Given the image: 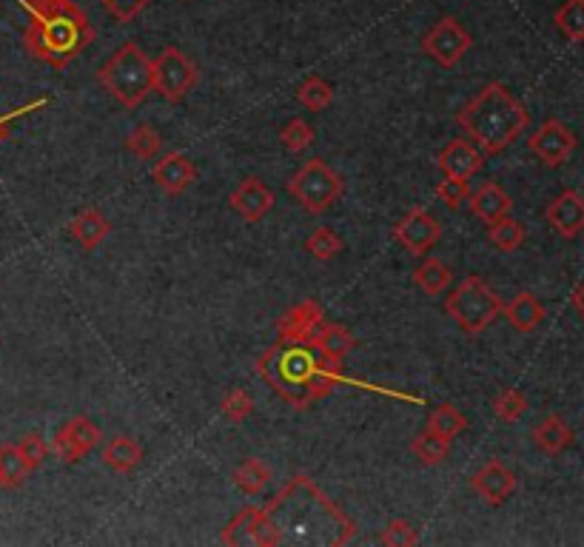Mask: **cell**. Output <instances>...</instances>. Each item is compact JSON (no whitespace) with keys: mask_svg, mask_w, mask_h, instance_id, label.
I'll return each mask as SVG.
<instances>
[{"mask_svg":"<svg viewBox=\"0 0 584 547\" xmlns=\"http://www.w3.org/2000/svg\"><path fill=\"white\" fill-rule=\"evenodd\" d=\"M69 234H72V240L83 251H95L112 234V223L97 208H86V211H80L75 220L69 223Z\"/></svg>","mask_w":584,"mask_h":547,"instance_id":"cell-20","label":"cell"},{"mask_svg":"<svg viewBox=\"0 0 584 547\" xmlns=\"http://www.w3.org/2000/svg\"><path fill=\"white\" fill-rule=\"evenodd\" d=\"M103 3V9L112 15L114 20H120V23H129V20H134L149 3H154V0H100Z\"/></svg>","mask_w":584,"mask_h":547,"instance_id":"cell-39","label":"cell"},{"mask_svg":"<svg viewBox=\"0 0 584 547\" xmlns=\"http://www.w3.org/2000/svg\"><path fill=\"white\" fill-rule=\"evenodd\" d=\"M97 83L109 92V95L126 106L137 109L143 106L149 95L154 92V66L140 49L137 40L123 43L100 69H97Z\"/></svg>","mask_w":584,"mask_h":547,"instance_id":"cell-4","label":"cell"},{"mask_svg":"<svg viewBox=\"0 0 584 547\" xmlns=\"http://www.w3.org/2000/svg\"><path fill=\"white\" fill-rule=\"evenodd\" d=\"M493 414H496L499 422L513 425V422H519L522 416L528 414V397L522 391H516V388H505L499 397L493 399Z\"/></svg>","mask_w":584,"mask_h":547,"instance_id":"cell-34","label":"cell"},{"mask_svg":"<svg viewBox=\"0 0 584 547\" xmlns=\"http://www.w3.org/2000/svg\"><path fill=\"white\" fill-rule=\"evenodd\" d=\"M154 66V92L163 95L169 103H180L200 80V69L183 49L166 46L151 60Z\"/></svg>","mask_w":584,"mask_h":547,"instance_id":"cell-7","label":"cell"},{"mask_svg":"<svg viewBox=\"0 0 584 547\" xmlns=\"http://www.w3.org/2000/svg\"><path fill=\"white\" fill-rule=\"evenodd\" d=\"M411 451L414 456L422 462V465H428V468H436V465H442L448 456H451V439H445V436H436L431 431H425V434L414 436V442H411Z\"/></svg>","mask_w":584,"mask_h":547,"instance_id":"cell-28","label":"cell"},{"mask_svg":"<svg viewBox=\"0 0 584 547\" xmlns=\"http://www.w3.org/2000/svg\"><path fill=\"white\" fill-rule=\"evenodd\" d=\"M379 542L388 547H414L419 542V536H416V530L405 522V519H394V522H388L382 533H379Z\"/></svg>","mask_w":584,"mask_h":547,"instance_id":"cell-37","label":"cell"},{"mask_svg":"<svg viewBox=\"0 0 584 547\" xmlns=\"http://www.w3.org/2000/svg\"><path fill=\"white\" fill-rule=\"evenodd\" d=\"M445 314L451 317L465 334H485L496 317L502 314V300L479 274L465 277L445 300Z\"/></svg>","mask_w":584,"mask_h":547,"instance_id":"cell-5","label":"cell"},{"mask_svg":"<svg viewBox=\"0 0 584 547\" xmlns=\"http://www.w3.org/2000/svg\"><path fill=\"white\" fill-rule=\"evenodd\" d=\"M553 20L570 43H584V0H565Z\"/></svg>","mask_w":584,"mask_h":547,"instance_id":"cell-31","label":"cell"},{"mask_svg":"<svg viewBox=\"0 0 584 547\" xmlns=\"http://www.w3.org/2000/svg\"><path fill=\"white\" fill-rule=\"evenodd\" d=\"M459 129L473 140V146L485 154H499L510 143L519 140V134L528 129L530 114L519 103V97L510 95L502 83H485L476 95L456 112Z\"/></svg>","mask_w":584,"mask_h":547,"instance_id":"cell-3","label":"cell"},{"mask_svg":"<svg viewBox=\"0 0 584 547\" xmlns=\"http://www.w3.org/2000/svg\"><path fill=\"white\" fill-rule=\"evenodd\" d=\"M436 166L445 177H456V180H471L473 174L485 169V151L479 146H473L468 140H451L445 149L439 151Z\"/></svg>","mask_w":584,"mask_h":547,"instance_id":"cell-14","label":"cell"},{"mask_svg":"<svg viewBox=\"0 0 584 547\" xmlns=\"http://www.w3.org/2000/svg\"><path fill=\"white\" fill-rule=\"evenodd\" d=\"M257 374L291 408L308 411L342 385V359L328 357L314 337H277L257 359Z\"/></svg>","mask_w":584,"mask_h":547,"instance_id":"cell-1","label":"cell"},{"mask_svg":"<svg viewBox=\"0 0 584 547\" xmlns=\"http://www.w3.org/2000/svg\"><path fill=\"white\" fill-rule=\"evenodd\" d=\"M103 465L114 473H132L143 465V448L134 442L132 436H114L100 451Z\"/></svg>","mask_w":584,"mask_h":547,"instance_id":"cell-22","label":"cell"},{"mask_svg":"<svg viewBox=\"0 0 584 547\" xmlns=\"http://www.w3.org/2000/svg\"><path fill=\"white\" fill-rule=\"evenodd\" d=\"M516 485H519V482H516V473L510 471L508 465L496 462V459L485 462V465L471 476L473 493H476L479 499H485L488 505H502V502H508L510 496L516 493Z\"/></svg>","mask_w":584,"mask_h":547,"instance_id":"cell-12","label":"cell"},{"mask_svg":"<svg viewBox=\"0 0 584 547\" xmlns=\"http://www.w3.org/2000/svg\"><path fill=\"white\" fill-rule=\"evenodd\" d=\"M573 428L567 425L565 419L559 414H550L545 416L536 428H533V442H536V448L547 456H559V453H565L570 445H573Z\"/></svg>","mask_w":584,"mask_h":547,"instance_id":"cell-21","label":"cell"},{"mask_svg":"<svg viewBox=\"0 0 584 547\" xmlns=\"http://www.w3.org/2000/svg\"><path fill=\"white\" fill-rule=\"evenodd\" d=\"M29 26L23 32L26 52L52 66L66 69L95 40V26L75 0H20Z\"/></svg>","mask_w":584,"mask_h":547,"instance_id":"cell-2","label":"cell"},{"mask_svg":"<svg viewBox=\"0 0 584 547\" xmlns=\"http://www.w3.org/2000/svg\"><path fill=\"white\" fill-rule=\"evenodd\" d=\"M32 468L29 462L23 459L18 445H3L0 448V488L3 491H12V488H20L29 476H32Z\"/></svg>","mask_w":584,"mask_h":547,"instance_id":"cell-25","label":"cell"},{"mask_svg":"<svg viewBox=\"0 0 584 547\" xmlns=\"http://www.w3.org/2000/svg\"><path fill=\"white\" fill-rule=\"evenodd\" d=\"M322 322H325V314H322L320 302L302 300L297 305H291L280 317L277 331H280V337H302V340H308V337H314L320 331Z\"/></svg>","mask_w":584,"mask_h":547,"instance_id":"cell-17","label":"cell"},{"mask_svg":"<svg viewBox=\"0 0 584 547\" xmlns=\"http://www.w3.org/2000/svg\"><path fill=\"white\" fill-rule=\"evenodd\" d=\"M40 106H43V100H40V103H32V106H23V109H18V112L0 114V140H6V134H9V123H12L15 117H20V114L35 112V109H40Z\"/></svg>","mask_w":584,"mask_h":547,"instance_id":"cell-41","label":"cell"},{"mask_svg":"<svg viewBox=\"0 0 584 547\" xmlns=\"http://www.w3.org/2000/svg\"><path fill=\"white\" fill-rule=\"evenodd\" d=\"M20 453H23V459L29 462V468L32 471H38L40 465H43V459H46V453H49V445L43 442V436L40 434H26L18 442Z\"/></svg>","mask_w":584,"mask_h":547,"instance_id":"cell-40","label":"cell"},{"mask_svg":"<svg viewBox=\"0 0 584 547\" xmlns=\"http://www.w3.org/2000/svg\"><path fill=\"white\" fill-rule=\"evenodd\" d=\"M488 240L490 246H496L499 251H516V248L525 246V240H528V231L522 223H516V220H510L508 217H502V220H496V223H490L488 226Z\"/></svg>","mask_w":584,"mask_h":547,"instance_id":"cell-29","label":"cell"},{"mask_svg":"<svg viewBox=\"0 0 584 547\" xmlns=\"http://www.w3.org/2000/svg\"><path fill=\"white\" fill-rule=\"evenodd\" d=\"M394 240L414 257H425L442 240V223L425 208H411L394 226Z\"/></svg>","mask_w":584,"mask_h":547,"instance_id":"cell-11","label":"cell"},{"mask_svg":"<svg viewBox=\"0 0 584 547\" xmlns=\"http://www.w3.org/2000/svg\"><path fill=\"white\" fill-rule=\"evenodd\" d=\"M280 140H283V146L291 151V154H300V151H305L314 143V129H311L302 117H294L291 123H285L283 126Z\"/></svg>","mask_w":584,"mask_h":547,"instance_id":"cell-35","label":"cell"},{"mask_svg":"<svg viewBox=\"0 0 584 547\" xmlns=\"http://www.w3.org/2000/svg\"><path fill=\"white\" fill-rule=\"evenodd\" d=\"M436 197H439V200H442L448 208H459L462 203H468V197H471V186H468V180L445 177V180L436 186Z\"/></svg>","mask_w":584,"mask_h":547,"instance_id":"cell-38","label":"cell"},{"mask_svg":"<svg viewBox=\"0 0 584 547\" xmlns=\"http://www.w3.org/2000/svg\"><path fill=\"white\" fill-rule=\"evenodd\" d=\"M297 100H300V106H305L308 112H325L334 103V89L320 75H308L297 86Z\"/></svg>","mask_w":584,"mask_h":547,"instance_id":"cell-27","label":"cell"},{"mask_svg":"<svg viewBox=\"0 0 584 547\" xmlns=\"http://www.w3.org/2000/svg\"><path fill=\"white\" fill-rule=\"evenodd\" d=\"M570 305H573V311L579 314L584 320V283H579L573 288V294H570Z\"/></svg>","mask_w":584,"mask_h":547,"instance_id":"cell-42","label":"cell"},{"mask_svg":"<svg viewBox=\"0 0 584 547\" xmlns=\"http://www.w3.org/2000/svg\"><path fill=\"white\" fill-rule=\"evenodd\" d=\"M220 414L226 416L228 422H245L254 414V399L248 397L243 388H231L228 397L220 402Z\"/></svg>","mask_w":584,"mask_h":547,"instance_id":"cell-36","label":"cell"},{"mask_svg":"<svg viewBox=\"0 0 584 547\" xmlns=\"http://www.w3.org/2000/svg\"><path fill=\"white\" fill-rule=\"evenodd\" d=\"M234 485L240 488L248 496H257V493H263L268 488V482H271V471L265 468L263 462L257 459V456H251V459H245L243 465L234 471Z\"/></svg>","mask_w":584,"mask_h":547,"instance_id":"cell-30","label":"cell"},{"mask_svg":"<svg viewBox=\"0 0 584 547\" xmlns=\"http://www.w3.org/2000/svg\"><path fill=\"white\" fill-rule=\"evenodd\" d=\"M502 314L508 317L510 328H516L519 334H533L545 322V305L536 294L519 291L508 305H502Z\"/></svg>","mask_w":584,"mask_h":547,"instance_id":"cell-18","label":"cell"},{"mask_svg":"<svg viewBox=\"0 0 584 547\" xmlns=\"http://www.w3.org/2000/svg\"><path fill=\"white\" fill-rule=\"evenodd\" d=\"M345 180L331 169L322 157L302 163V169L285 183V191L300 203L308 214H325L342 197Z\"/></svg>","mask_w":584,"mask_h":547,"instance_id":"cell-6","label":"cell"},{"mask_svg":"<svg viewBox=\"0 0 584 547\" xmlns=\"http://www.w3.org/2000/svg\"><path fill=\"white\" fill-rule=\"evenodd\" d=\"M126 149L132 151L134 157H140V160H151L154 154H160V149H163V137H160L157 129H151L149 123H140L126 137Z\"/></svg>","mask_w":584,"mask_h":547,"instance_id":"cell-33","label":"cell"},{"mask_svg":"<svg viewBox=\"0 0 584 547\" xmlns=\"http://www.w3.org/2000/svg\"><path fill=\"white\" fill-rule=\"evenodd\" d=\"M100 439H103V431L97 428V422H92L89 416H75L55 434L52 451H55L60 462L77 465L80 459H86L89 453L95 451Z\"/></svg>","mask_w":584,"mask_h":547,"instance_id":"cell-10","label":"cell"},{"mask_svg":"<svg viewBox=\"0 0 584 547\" xmlns=\"http://www.w3.org/2000/svg\"><path fill=\"white\" fill-rule=\"evenodd\" d=\"M305 251L314 257V260H320V263H328V260H334L337 254L342 251V240L340 234L334 231V228L322 226L314 228V234L305 240Z\"/></svg>","mask_w":584,"mask_h":547,"instance_id":"cell-32","label":"cell"},{"mask_svg":"<svg viewBox=\"0 0 584 547\" xmlns=\"http://www.w3.org/2000/svg\"><path fill=\"white\" fill-rule=\"evenodd\" d=\"M576 146H579L576 134L570 132L562 120H545L528 140L530 154L547 169H559L562 163H567Z\"/></svg>","mask_w":584,"mask_h":547,"instance_id":"cell-9","label":"cell"},{"mask_svg":"<svg viewBox=\"0 0 584 547\" xmlns=\"http://www.w3.org/2000/svg\"><path fill=\"white\" fill-rule=\"evenodd\" d=\"M414 283L416 288L422 291V294H428V297H439L448 285H451V268L442 263L439 257H428V260H422V263L414 268Z\"/></svg>","mask_w":584,"mask_h":547,"instance_id":"cell-23","label":"cell"},{"mask_svg":"<svg viewBox=\"0 0 584 547\" xmlns=\"http://www.w3.org/2000/svg\"><path fill=\"white\" fill-rule=\"evenodd\" d=\"M471 46L473 38L456 18L436 20L434 26L428 29V35L422 38V52L428 57H434L442 69L459 66L462 57L471 52Z\"/></svg>","mask_w":584,"mask_h":547,"instance_id":"cell-8","label":"cell"},{"mask_svg":"<svg viewBox=\"0 0 584 547\" xmlns=\"http://www.w3.org/2000/svg\"><path fill=\"white\" fill-rule=\"evenodd\" d=\"M151 180L160 186V189L171 194V197H177V194H183V191H189V186L197 180V169H194V163H191L186 154H180V151H169L160 163H154V169H151Z\"/></svg>","mask_w":584,"mask_h":547,"instance_id":"cell-16","label":"cell"},{"mask_svg":"<svg viewBox=\"0 0 584 547\" xmlns=\"http://www.w3.org/2000/svg\"><path fill=\"white\" fill-rule=\"evenodd\" d=\"M228 206L234 208L245 223H260L274 208V191L260 177H245L237 189L228 194Z\"/></svg>","mask_w":584,"mask_h":547,"instance_id":"cell-13","label":"cell"},{"mask_svg":"<svg viewBox=\"0 0 584 547\" xmlns=\"http://www.w3.org/2000/svg\"><path fill=\"white\" fill-rule=\"evenodd\" d=\"M428 431L436 436H445V439H451L453 442V436L468 431V419H465V414H462L456 405L445 402V405H436L434 411H431V416H428Z\"/></svg>","mask_w":584,"mask_h":547,"instance_id":"cell-26","label":"cell"},{"mask_svg":"<svg viewBox=\"0 0 584 547\" xmlns=\"http://www.w3.org/2000/svg\"><path fill=\"white\" fill-rule=\"evenodd\" d=\"M547 223L565 240H573L584 231V197L579 191H562L545 211Z\"/></svg>","mask_w":584,"mask_h":547,"instance_id":"cell-15","label":"cell"},{"mask_svg":"<svg viewBox=\"0 0 584 547\" xmlns=\"http://www.w3.org/2000/svg\"><path fill=\"white\" fill-rule=\"evenodd\" d=\"M314 342L320 345L328 357L334 359H345L357 348V337L345 325H337V322H322V328L314 334Z\"/></svg>","mask_w":584,"mask_h":547,"instance_id":"cell-24","label":"cell"},{"mask_svg":"<svg viewBox=\"0 0 584 547\" xmlns=\"http://www.w3.org/2000/svg\"><path fill=\"white\" fill-rule=\"evenodd\" d=\"M468 203H471V211L485 223H496V220H502V217H508L510 208H513V200H510V194L499 183H485V186H479V189L473 191L471 197H468Z\"/></svg>","mask_w":584,"mask_h":547,"instance_id":"cell-19","label":"cell"}]
</instances>
